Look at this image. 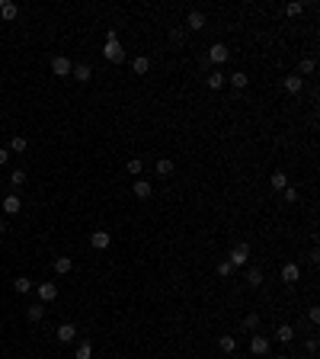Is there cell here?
Here are the masks:
<instances>
[{"label": "cell", "mask_w": 320, "mask_h": 359, "mask_svg": "<svg viewBox=\"0 0 320 359\" xmlns=\"http://www.w3.org/2000/svg\"><path fill=\"white\" fill-rule=\"evenodd\" d=\"M132 71L138 74V77H141V74H147V71H151V58H147V55H138V58L132 61Z\"/></svg>", "instance_id": "17"}, {"label": "cell", "mask_w": 320, "mask_h": 359, "mask_svg": "<svg viewBox=\"0 0 320 359\" xmlns=\"http://www.w3.org/2000/svg\"><path fill=\"white\" fill-rule=\"evenodd\" d=\"M317 350H320V343H317V337H311V340H308V353H311V356H317Z\"/></svg>", "instance_id": "38"}, {"label": "cell", "mask_w": 320, "mask_h": 359, "mask_svg": "<svg viewBox=\"0 0 320 359\" xmlns=\"http://www.w3.org/2000/svg\"><path fill=\"white\" fill-rule=\"evenodd\" d=\"M314 67H317L314 58H304L301 64H298V77H301V74H314Z\"/></svg>", "instance_id": "34"}, {"label": "cell", "mask_w": 320, "mask_h": 359, "mask_svg": "<svg viewBox=\"0 0 320 359\" xmlns=\"http://www.w3.org/2000/svg\"><path fill=\"white\" fill-rule=\"evenodd\" d=\"M74 359H93V343H80L77 353H74Z\"/></svg>", "instance_id": "28"}, {"label": "cell", "mask_w": 320, "mask_h": 359, "mask_svg": "<svg viewBox=\"0 0 320 359\" xmlns=\"http://www.w3.org/2000/svg\"><path fill=\"white\" fill-rule=\"evenodd\" d=\"M298 279H301V266H298V263H285V266H282V282L295 286Z\"/></svg>", "instance_id": "8"}, {"label": "cell", "mask_w": 320, "mask_h": 359, "mask_svg": "<svg viewBox=\"0 0 320 359\" xmlns=\"http://www.w3.org/2000/svg\"><path fill=\"white\" fill-rule=\"evenodd\" d=\"M125 170L132 173V177H138V173L144 170V160H141V157H132V160H128V164H125Z\"/></svg>", "instance_id": "27"}, {"label": "cell", "mask_w": 320, "mask_h": 359, "mask_svg": "<svg viewBox=\"0 0 320 359\" xmlns=\"http://www.w3.org/2000/svg\"><path fill=\"white\" fill-rule=\"evenodd\" d=\"M103 55H106L109 64H122V61H125V51H122V42H119V39H106Z\"/></svg>", "instance_id": "1"}, {"label": "cell", "mask_w": 320, "mask_h": 359, "mask_svg": "<svg viewBox=\"0 0 320 359\" xmlns=\"http://www.w3.org/2000/svg\"><path fill=\"white\" fill-rule=\"evenodd\" d=\"M26 317H29L32 324H39L45 317V305L42 302H36V305H26Z\"/></svg>", "instance_id": "13"}, {"label": "cell", "mask_w": 320, "mask_h": 359, "mask_svg": "<svg viewBox=\"0 0 320 359\" xmlns=\"http://www.w3.org/2000/svg\"><path fill=\"white\" fill-rule=\"evenodd\" d=\"M13 289H16L19 295H26V292H29V289H32V282L26 279V276H19V279H13Z\"/></svg>", "instance_id": "30"}, {"label": "cell", "mask_w": 320, "mask_h": 359, "mask_svg": "<svg viewBox=\"0 0 320 359\" xmlns=\"http://www.w3.org/2000/svg\"><path fill=\"white\" fill-rule=\"evenodd\" d=\"M6 183H10L13 189H19V186L26 183V173H23V170H13V173H10V180H6Z\"/></svg>", "instance_id": "32"}, {"label": "cell", "mask_w": 320, "mask_h": 359, "mask_svg": "<svg viewBox=\"0 0 320 359\" xmlns=\"http://www.w3.org/2000/svg\"><path fill=\"white\" fill-rule=\"evenodd\" d=\"M71 77L77 80V84H87V80L93 77V67L87 64V61H80V64H74V67H71Z\"/></svg>", "instance_id": "7"}, {"label": "cell", "mask_w": 320, "mask_h": 359, "mask_svg": "<svg viewBox=\"0 0 320 359\" xmlns=\"http://www.w3.org/2000/svg\"><path fill=\"white\" fill-rule=\"evenodd\" d=\"M54 337H58V343H71L74 337H77V327H74V324H61V327L54 330Z\"/></svg>", "instance_id": "9"}, {"label": "cell", "mask_w": 320, "mask_h": 359, "mask_svg": "<svg viewBox=\"0 0 320 359\" xmlns=\"http://www.w3.org/2000/svg\"><path fill=\"white\" fill-rule=\"evenodd\" d=\"M282 196H285V202H298V189H295V186H285Z\"/></svg>", "instance_id": "36"}, {"label": "cell", "mask_w": 320, "mask_h": 359, "mask_svg": "<svg viewBox=\"0 0 320 359\" xmlns=\"http://www.w3.org/2000/svg\"><path fill=\"white\" fill-rule=\"evenodd\" d=\"M26 148H29V141H26L23 135H13V138H10V148H6V151H10V154H23Z\"/></svg>", "instance_id": "18"}, {"label": "cell", "mask_w": 320, "mask_h": 359, "mask_svg": "<svg viewBox=\"0 0 320 359\" xmlns=\"http://www.w3.org/2000/svg\"><path fill=\"white\" fill-rule=\"evenodd\" d=\"M205 84L212 87V90H221V87H224V74H221V71H212V74L205 77Z\"/></svg>", "instance_id": "23"}, {"label": "cell", "mask_w": 320, "mask_h": 359, "mask_svg": "<svg viewBox=\"0 0 320 359\" xmlns=\"http://www.w3.org/2000/svg\"><path fill=\"white\" fill-rule=\"evenodd\" d=\"M250 353L253 356H266L269 353V337L266 334H250Z\"/></svg>", "instance_id": "4"}, {"label": "cell", "mask_w": 320, "mask_h": 359, "mask_svg": "<svg viewBox=\"0 0 320 359\" xmlns=\"http://www.w3.org/2000/svg\"><path fill=\"white\" fill-rule=\"evenodd\" d=\"M170 173H173V160H170V157H160L157 160V177H170Z\"/></svg>", "instance_id": "25"}, {"label": "cell", "mask_w": 320, "mask_h": 359, "mask_svg": "<svg viewBox=\"0 0 320 359\" xmlns=\"http://www.w3.org/2000/svg\"><path fill=\"white\" fill-rule=\"evenodd\" d=\"M230 87H237V90H243V87H247L250 84V77H247V74H243V71H234V74H230Z\"/></svg>", "instance_id": "22"}, {"label": "cell", "mask_w": 320, "mask_h": 359, "mask_svg": "<svg viewBox=\"0 0 320 359\" xmlns=\"http://www.w3.org/2000/svg\"><path fill=\"white\" fill-rule=\"evenodd\" d=\"M170 42H173V45H183V42H186V29L173 26V29H170Z\"/></svg>", "instance_id": "29"}, {"label": "cell", "mask_w": 320, "mask_h": 359, "mask_svg": "<svg viewBox=\"0 0 320 359\" xmlns=\"http://www.w3.org/2000/svg\"><path fill=\"white\" fill-rule=\"evenodd\" d=\"M218 276H221V279H230V276H234V266H230L228 260H221L218 263Z\"/></svg>", "instance_id": "33"}, {"label": "cell", "mask_w": 320, "mask_h": 359, "mask_svg": "<svg viewBox=\"0 0 320 359\" xmlns=\"http://www.w3.org/2000/svg\"><path fill=\"white\" fill-rule=\"evenodd\" d=\"M6 231V218H0V234H3Z\"/></svg>", "instance_id": "40"}, {"label": "cell", "mask_w": 320, "mask_h": 359, "mask_svg": "<svg viewBox=\"0 0 320 359\" xmlns=\"http://www.w3.org/2000/svg\"><path fill=\"white\" fill-rule=\"evenodd\" d=\"M132 193L138 196V199H147V196L154 193V186H151V180H135V186H132Z\"/></svg>", "instance_id": "15"}, {"label": "cell", "mask_w": 320, "mask_h": 359, "mask_svg": "<svg viewBox=\"0 0 320 359\" xmlns=\"http://www.w3.org/2000/svg\"><path fill=\"white\" fill-rule=\"evenodd\" d=\"M71 266H74L71 256H58V260H54V273H58V276H67V273H71Z\"/></svg>", "instance_id": "21"}, {"label": "cell", "mask_w": 320, "mask_h": 359, "mask_svg": "<svg viewBox=\"0 0 320 359\" xmlns=\"http://www.w3.org/2000/svg\"><path fill=\"white\" fill-rule=\"evenodd\" d=\"M228 263H230L234 269H237V266H247V263H250V244H237V247L230 250Z\"/></svg>", "instance_id": "2"}, {"label": "cell", "mask_w": 320, "mask_h": 359, "mask_svg": "<svg viewBox=\"0 0 320 359\" xmlns=\"http://www.w3.org/2000/svg\"><path fill=\"white\" fill-rule=\"evenodd\" d=\"M275 340L278 343H291L295 340V327H291V324H278L275 327Z\"/></svg>", "instance_id": "14"}, {"label": "cell", "mask_w": 320, "mask_h": 359, "mask_svg": "<svg viewBox=\"0 0 320 359\" xmlns=\"http://www.w3.org/2000/svg\"><path fill=\"white\" fill-rule=\"evenodd\" d=\"M0 16H3V19H16L19 16V6L13 3V0H0Z\"/></svg>", "instance_id": "16"}, {"label": "cell", "mask_w": 320, "mask_h": 359, "mask_svg": "<svg viewBox=\"0 0 320 359\" xmlns=\"http://www.w3.org/2000/svg\"><path fill=\"white\" fill-rule=\"evenodd\" d=\"M285 13H288V16H301V13H304V3H298V0H291V3L285 6Z\"/></svg>", "instance_id": "35"}, {"label": "cell", "mask_w": 320, "mask_h": 359, "mask_svg": "<svg viewBox=\"0 0 320 359\" xmlns=\"http://www.w3.org/2000/svg\"><path fill=\"white\" fill-rule=\"evenodd\" d=\"M285 186H288V177H285L282 170H275L272 173V189H285Z\"/></svg>", "instance_id": "31"}, {"label": "cell", "mask_w": 320, "mask_h": 359, "mask_svg": "<svg viewBox=\"0 0 320 359\" xmlns=\"http://www.w3.org/2000/svg\"><path fill=\"white\" fill-rule=\"evenodd\" d=\"M243 327H247L250 334H256V330H260V314H253V311H250V314L243 317Z\"/></svg>", "instance_id": "26"}, {"label": "cell", "mask_w": 320, "mask_h": 359, "mask_svg": "<svg viewBox=\"0 0 320 359\" xmlns=\"http://www.w3.org/2000/svg\"><path fill=\"white\" fill-rule=\"evenodd\" d=\"M0 205H3V212H6V215H16L19 208H23V202H19V196H16V193H10L3 202H0Z\"/></svg>", "instance_id": "12"}, {"label": "cell", "mask_w": 320, "mask_h": 359, "mask_svg": "<svg viewBox=\"0 0 320 359\" xmlns=\"http://www.w3.org/2000/svg\"><path fill=\"white\" fill-rule=\"evenodd\" d=\"M218 347H221L224 353H234V350H237V340L230 334H224V337H218Z\"/></svg>", "instance_id": "24"}, {"label": "cell", "mask_w": 320, "mask_h": 359, "mask_svg": "<svg viewBox=\"0 0 320 359\" xmlns=\"http://www.w3.org/2000/svg\"><path fill=\"white\" fill-rule=\"evenodd\" d=\"M71 58H64V55H58V58H51V74L54 77H71Z\"/></svg>", "instance_id": "6"}, {"label": "cell", "mask_w": 320, "mask_h": 359, "mask_svg": "<svg viewBox=\"0 0 320 359\" xmlns=\"http://www.w3.org/2000/svg\"><path fill=\"white\" fill-rule=\"evenodd\" d=\"M205 58H208V64H224V61L230 58V51H228V45H224V42H215L212 49H208Z\"/></svg>", "instance_id": "3"}, {"label": "cell", "mask_w": 320, "mask_h": 359, "mask_svg": "<svg viewBox=\"0 0 320 359\" xmlns=\"http://www.w3.org/2000/svg\"><path fill=\"white\" fill-rule=\"evenodd\" d=\"M308 317H311L314 324H320V308H317V305H311V308H308Z\"/></svg>", "instance_id": "37"}, {"label": "cell", "mask_w": 320, "mask_h": 359, "mask_svg": "<svg viewBox=\"0 0 320 359\" xmlns=\"http://www.w3.org/2000/svg\"><path fill=\"white\" fill-rule=\"evenodd\" d=\"M36 292H39V302H42V305H48V302L58 299V282H39V286H36Z\"/></svg>", "instance_id": "5"}, {"label": "cell", "mask_w": 320, "mask_h": 359, "mask_svg": "<svg viewBox=\"0 0 320 359\" xmlns=\"http://www.w3.org/2000/svg\"><path fill=\"white\" fill-rule=\"evenodd\" d=\"M186 26L189 29H205V13H199V10H189V16H186Z\"/></svg>", "instance_id": "11"}, {"label": "cell", "mask_w": 320, "mask_h": 359, "mask_svg": "<svg viewBox=\"0 0 320 359\" xmlns=\"http://www.w3.org/2000/svg\"><path fill=\"white\" fill-rule=\"evenodd\" d=\"M247 282H250V289H260L263 286V269L260 266H250L247 269Z\"/></svg>", "instance_id": "20"}, {"label": "cell", "mask_w": 320, "mask_h": 359, "mask_svg": "<svg viewBox=\"0 0 320 359\" xmlns=\"http://www.w3.org/2000/svg\"><path fill=\"white\" fill-rule=\"evenodd\" d=\"M90 244H93L96 250H106L109 244H112V234H109V231H93V234H90Z\"/></svg>", "instance_id": "10"}, {"label": "cell", "mask_w": 320, "mask_h": 359, "mask_svg": "<svg viewBox=\"0 0 320 359\" xmlns=\"http://www.w3.org/2000/svg\"><path fill=\"white\" fill-rule=\"evenodd\" d=\"M301 87H304V77H298V74H288V77H285V90L288 93H301Z\"/></svg>", "instance_id": "19"}, {"label": "cell", "mask_w": 320, "mask_h": 359, "mask_svg": "<svg viewBox=\"0 0 320 359\" xmlns=\"http://www.w3.org/2000/svg\"><path fill=\"white\" fill-rule=\"evenodd\" d=\"M6 160H10V151H6V148H0V167H3Z\"/></svg>", "instance_id": "39"}]
</instances>
